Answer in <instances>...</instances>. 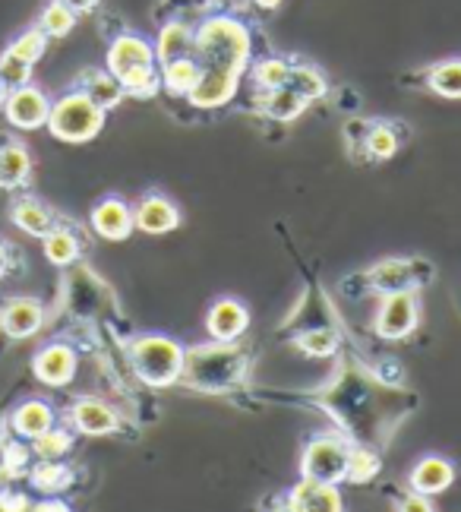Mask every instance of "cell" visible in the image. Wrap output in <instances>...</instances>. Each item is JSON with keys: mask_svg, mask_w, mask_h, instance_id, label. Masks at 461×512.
<instances>
[{"mask_svg": "<svg viewBox=\"0 0 461 512\" xmlns=\"http://www.w3.org/2000/svg\"><path fill=\"white\" fill-rule=\"evenodd\" d=\"M253 35L244 19L228 13H212L196 23L199 80L190 89L187 102L196 108H222L240 89V80L250 67Z\"/></svg>", "mask_w": 461, "mask_h": 512, "instance_id": "6da1fadb", "label": "cell"}, {"mask_svg": "<svg viewBox=\"0 0 461 512\" xmlns=\"http://www.w3.org/2000/svg\"><path fill=\"white\" fill-rule=\"evenodd\" d=\"M105 70L114 73L120 86L133 98H155L162 92V73H158L155 45L146 35L120 32L111 38Z\"/></svg>", "mask_w": 461, "mask_h": 512, "instance_id": "7a4b0ae2", "label": "cell"}, {"mask_svg": "<svg viewBox=\"0 0 461 512\" xmlns=\"http://www.w3.org/2000/svg\"><path fill=\"white\" fill-rule=\"evenodd\" d=\"M247 370V354L237 348V342H209L196 345L184 354V373L180 380H187L196 389H228L234 386Z\"/></svg>", "mask_w": 461, "mask_h": 512, "instance_id": "3957f363", "label": "cell"}, {"mask_svg": "<svg viewBox=\"0 0 461 512\" xmlns=\"http://www.w3.org/2000/svg\"><path fill=\"white\" fill-rule=\"evenodd\" d=\"M184 354L187 348L171 336H139L130 342V364L139 383H146L152 389H165L180 383V373H184Z\"/></svg>", "mask_w": 461, "mask_h": 512, "instance_id": "277c9868", "label": "cell"}, {"mask_svg": "<svg viewBox=\"0 0 461 512\" xmlns=\"http://www.w3.org/2000/svg\"><path fill=\"white\" fill-rule=\"evenodd\" d=\"M105 114L98 108L86 92H67L60 95L57 102H51V114H48V133L60 143H70V146H79V143H89L95 140L98 133L105 127Z\"/></svg>", "mask_w": 461, "mask_h": 512, "instance_id": "5b68a950", "label": "cell"}, {"mask_svg": "<svg viewBox=\"0 0 461 512\" xmlns=\"http://www.w3.org/2000/svg\"><path fill=\"white\" fill-rule=\"evenodd\" d=\"M348 452L351 446L338 437V433H319L304 449L300 475L326 481V484H342L348 478Z\"/></svg>", "mask_w": 461, "mask_h": 512, "instance_id": "8992f818", "label": "cell"}, {"mask_svg": "<svg viewBox=\"0 0 461 512\" xmlns=\"http://www.w3.org/2000/svg\"><path fill=\"white\" fill-rule=\"evenodd\" d=\"M417 320H420L417 291L414 288H402V291H386L383 294L373 326L379 332V339L398 342V339H408L411 336V332L417 329Z\"/></svg>", "mask_w": 461, "mask_h": 512, "instance_id": "52a82bcc", "label": "cell"}, {"mask_svg": "<svg viewBox=\"0 0 461 512\" xmlns=\"http://www.w3.org/2000/svg\"><path fill=\"white\" fill-rule=\"evenodd\" d=\"M51 114V98L38 89V86H19L7 92L4 102V117L10 121V127L16 130H42L48 124Z\"/></svg>", "mask_w": 461, "mask_h": 512, "instance_id": "ba28073f", "label": "cell"}, {"mask_svg": "<svg viewBox=\"0 0 461 512\" xmlns=\"http://www.w3.org/2000/svg\"><path fill=\"white\" fill-rule=\"evenodd\" d=\"M42 326H45V304L38 298L19 294V298H10L4 307H0V332L13 342L38 336Z\"/></svg>", "mask_w": 461, "mask_h": 512, "instance_id": "9c48e42d", "label": "cell"}, {"mask_svg": "<svg viewBox=\"0 0 461 512\" xmlns=\"http://www.w3.org/2000/svg\"><path fill=\"white\" fill-rule=\"evenodd\" d=\"M76 367H79V354L67 342H51L32 358V373L45 386H54V389L73 383Z\"/></svg>", "mask_w": 461, "mask_h": 512, "instance_id": "30bf717a", "label": "cell"}, {"mask_svg": "<svg viewBox=\"0 0 461 512\" xmlns=\"http://www.w3.org/2000/svg\"><path fill=\"white\" fill-rule=\"evenodd\" d=\"M67 418H70V430L83 433V437H108V433L120 427L117 411L108 402L92 399V396L76 399L67 411Z\"/></svg>", "mask_w": 461, "mask_h": 512, "instance_id": "8fae6325", "label": "cell"}, {"mask_svg": "<svg viewBox=\"0 0 461 512\" xmlns=\"http://www.w3.org/2000/svg\"><path fill=\"white\" fill-rule=\"evenodd\" d=\"M89 222H92V231L105 241H127L136 228L133 206L120 200V196H105L102 203H95Z\"/></svg>", "mask_w": 461, "mask_h": 512, "instance_id": "7c38bea8", "label": "cell"}, {"mask_svg": "<svg viewBox=\"0 0 461 512\" xmlns=\"http://www.w3.org/2000/svg\"><path fill=\"white\" fill-rule=\"evenodd\" d=\"M250 329V310L237 298L215 301L206 313V332L215 342H237Z\"/></svg>", "mask_w": 461, "mask_h": 512, "instance_id": "4fadbf2b", "label": "cell"}, {"mask_svg": "<svg viewBox=\"0 0 461 512\" xmlns=\"http://www.w3.org/2000/svg\"><path fill=\"white\" fill-rule=\"evenodd\" d=\"M54 424H57V411L45 399H26V402H19L10 411V418H7V427L13 430V437L23 440V443H32L35 437H42V433L51 430Z\"/></svg>", "mask_w": 461, "mask_h": 512, "instance_id": "5bb4252c", "label": "cell"}, {"mask_svg": "<svg viewBox=\"0 0 461 512\" xmlns=\"http://www.w3.org/2000/svg\"><path fill=\"white\" fill-rule=\"evenodd\" d=\"M342 494L338 484H326L316 478H300L291 494H288V509L294 512H342Z\"/></svg>", "mask_w": 461, "mask_h": 512, "instance_id": "9a60e30c", "label": "cell"}, {"mask_svg": "<svg viewBox=\"0 0 461 512\" xmlns=\"http://www.w3.org/2000/svg\"><path fill=\"white\" fill-rule=\"evenodd\" d=\"M133 222L146 234H168L180 225V209L162 193H146L133 209Z\"/></svg>", "mask_w": 461, "mask_h": 512, "instance_id": "2e32d148", "label": "cell"}, {"mask_svg": "<svg viewBox=\"0 0 461 512\" xmlns=\"http://www.w3.org/2000/svg\"><path fill=\"white\" fill-rule=\"evenodd\" d=\"M155 57L158 64L177 61V57H193L196 51V26L187 19H168L155 35Z\"/></svg>", "mask_w": 461, "mask_h": 512, "instance_id": "e0dca14e", "label": "cell"}, {"mask_svg": "<svg viewBox=\"0 0 461 512\" xmlns=\"http://www.w3.org/2000/svg\"><path fill=\"white\" fill-rule=\"evenodd\" d=\"M411 490L424 497H439L446 494L455 481V465L443 456H424L414 468H411Z\"/></svg>", "mask_w": 461, "mask_h": 512, "instance_id": "ac0fdd59", "label": "cell"}, {"mask_svg": "<svg viewBox=\"0 0 461 512\" xmlns=\"http://www.w3.org/2000/svg\"><path fill=\"white\" fill-rule=\"evenodd\" d=\"M32 177V155L19 140L0 136V190H19Z\"/></svg>", "mask_w": 461, "mask_h": 512, "instance_id": "d6986e66", "label": "cell"}, {"mask_svg": "<svg viewBox=\"0 0 461 512\" xmlns=\"http://www.w3.org/2000/svg\"><path fill=\"white\" fill-rule=\"evenodd\" d=\"M414 269H417L414 260H383V263H376V266L367 272V282H370L379 294H386V291H402V288H414V291H417V285H424L427 279H424V275H417Z\"/></svg>", "mask_w": 461, "mask_h": 512, "instance_id": "ffe728a7", "label": "cell"}, {"mask_svg": "<svg viewBox=\"0 0 461 512\" xmlns=\"http://www.w3.org/2000/svg\"><path fill=\"white\" fill-rule=\"evenodd\" d=\"M10 219H13V225L23 231V234H29V238H38L42 241L48 231H54L60 222L54 219V212L45 206V203H38L35 196H19V200H13V206H10Z\"/></svg>", "mask_w": 461, "mask_h": 512, "instance_id": "44dd1931", "label": "cell"}, {"mask_svg": "<svg viewBox=\"0 0 461 512\" xmlns=\"http://www.w3.org/2000/svg\"><path fill=\"white\" fill-rule=\"evenodd\" d=\"M76 89H79V92H86L102 111L117 108L120 102H124V95H127L124 86H120L117 76L108 73V70H86V73H79Z\"/></svg>", "mask_w": 461, "mask_h": 512, "instance_id": "7402d4cb", "label": "cell"}, {"mask_svg": "<svg viewBox=\"0 0 461 512\" xmlns=\"http://www.w3.org/2000/svg\"><path fill=\"white\" fill-rule=\"evenodd\" d=\"M42 250H45V260L57 269H67L79 260V253H83V244H79V238L64 228V225H57L54 231H48L45 238H42Z\"/></svg>", "mask_w": 461, "mask_h": 512, "instance_id": "603a6c76", "label": "cell"}, {"mask_svg": "<svg viewBox=\"0 0 461 512\" xmlns=\"http://www.w3.org/2000/svg\"><path fill=\"white\" fill-rule=\"evenodd\" d=\"M158 73H162V89L171 95H190V89L199 80V61L196 57H177V61L158 64Z\"/></svg>", "mask_w": 461, "mask_h": 512, "instance_id": "cb8c5ba5", "label": "cell"}, {"mask_svg": "<svg viewBox=\"0 0 461 512\" xmlns=\"http://www.w3.org/2000/svg\"><path fill=\"white\" fill-rule=\"evenodd\" d=\"M307 98L304 95H297L291 86H282V89H272V92H266V102H263V108H266V114L269 117H275V121H294V117H300L307 111Z\"/></svg>", "mask_w": 461, "mask_h": 512, "instance_id": "d4e9b609", "label": "cell"}, {"mask_svg": "<svg viewBox=\"0 0 461 512\" xmlns=\"http://www.w3.org/2000/svg\"><path fill=\"white\" fill-rule=\"evenodd\" d=\"M29 478L42 494H57L70 484V468L60 465V459H38L29 468Z\"/></svg>", "mask_w": 461, "mask_h": 512, "instance_id": "484cf974", "label": "cell"}, {"mask_svg": "<svg viewBox=\"0 0 461 512\" xmlns=\"http://www.w3.org/2000/svg\"><path fill=\"white\" fill-rule=\"evenodd\" d=\"M288 86H291L297 95H304L307 102H316V98H323V95L329 92L326 76L319 73L316 67H310V64H291Z\"/></svg>", "mask_w": 461, "mask_h": 512, "instance_id": "4316f807", "label": "cell"}, {"mask_svg": "<svg viewBox=\"0 0 461 512\" xmlns=\"http://www.w3.org/2000/svg\"><path fill=\"white\" fill-rule=\"evenodd\" d=\"M76 19H79V13H73L67 4H60V0H51V4L42 10V16H38V29H42L48 38H67L76 29Z\"/></svg>", "mask_w": 461, "mask_h": 512, "instance_id": "83f0119b", "label": "cell"}, {"mask_svg": "<svg viewBox=\"0 0 461 512\" xmlns=\"http://www.w3.org/2000/svg\"><path fill=\"white\" fill-rule=\"evenodd\" d=\"M427 83L436 95L443 98H461V57H452V61L433 64L427 73Z\"/></svg>", "mask_w": 461, "mask_h": 512, "instance_id": "f1b7e54d", "label": "cell"}, {"mask_svg": "<svg viewBox=\"0 0 461 512\" xmlns=\"http://www.w3.org/2000/svg\"><path fill=\"white\" fill-rule=\"evenodd\" d=\"M73 449V433L67 427L54 424L51 430H45L42 437L32 440V456L35 459H64Z\"/></svg>", "mask_w": 461, "mask_h": 512, "instance_id": "f546056e", "label": "cell"}, {"mask_svg": "<svg viewBox=\"0 0 461 512\" xmlns=\"http://www.w3.org/2000/svg\"><path fill=\"white\" fill-rule=\"evenodd\" d=\"M253 83L263 89V92H272V89H282L288 86V76H291V61H282V57H263V61L253 64Z\"/></svg>", "mask_w": 461, "mask_h": 512, "instance_id": "4dcf8cb0", "label": "cell"}, {"mask_svg": "<svg viewBox=\"0 0 461 512\" xmlns=\"http://www.w3.org/2000/svg\"><path fill=\"white\" fill-rule=\"evenodd\" d=\"M360 146L367 149L370 159H376V162H389L392 155L398 152V136H395V130H392L389 124H373V127H367L364 143H360Z\"/></svg>", "mask_w": 461, "mask_h": 512, "instance_id": "1f68e13d", "label": "cell"}, {"mask_svg": "<svg viewBox=\"0 0 461 512\" xmlns=\"http://www.w3.org/2000/svg\"><path fill=\"white\" fill-rule=\"evenodd\" d=\"M48 42H51V38H48L42 29H38V26H32V29H26L23 35H16L7 48H10L13 54H19V57H23V61H29V64L35 67V64L45 57V51H48Z\"/></svg>", "mask_w": 461, "mask_h": 512, "instance_id": "d6a6232c", "label": "cell"}, {"mask_svg": "<svg viewBox=\"0 0 461 512\" xmlns=\"http://www.w3.org/2000/svg\"><path fill=\"white\" fill-rule=\"evenodd\" d=\"M379 456L373 449H354L351 446V452H348V478L345 481H351V484H370L376 475H379Z\"/></svg>", "mask_w": 461, "mask_h": 512, "instance_id": "836d02e7", "label": "cell"}, {"mask_svg": "<svg viewBox=\"0 0 461 512\" xmlns=\"http://www.w3.org/2000/svg\"><path fill=\"white\" fill-rule=\"evenodd\" d=\"M0 83L7 86V92L19 89V86H29L32 83V64L7 48L4 54H0Z\"/></svg>", "mask_w": 461, "mask_h": 512, "instance_id": "e575fe53", "label": "cell"}, {"mask_svg": "<svg viewBox=\"0 0 461 512\" xmlns=\"http://www.w3.org/2000/svg\"><path fill=\"white\" fill-rule=\"evenodd\" d=\"M294 345L310 354V358H329V354H335L338 342H335V332L332 329H310V332H300V336L294 339Z\"/></svg>", "mask_w": 461, "mask_h": 512, "instance_id": "d590c367", "label": "cell"}, {"mask_svg": "<svg viewBox=\"0 0 461 512\" xmlns=\"http://www.w3.org/2000/svg\"><path fill=\"white\" fill-rule=\"evenodd\" d=\"M430 497H424V494H417V490H411V494L405 497V503H398V509H417V512H430L433 509V503H427Z\"/></svg>", "mask_w": 461, "mask_h": 512, "instance_id": "8d00e7d4", "label": "cell"}, {"mask_svg": "<svg viewBox=\"0 0 461 512\" xmlns=\"http://www.w3.org/2000/svg\"><path fill=\"white\" fill-rule=\"evenodd\" d=\"M13 263H16V256H13V247H10L7 241H0V279H4V275H10Z\"/></svg>", "mask_w": 461, "mask_h": 512, "instance_id": "74e56055", "label": "cell"}, {"mask_svg": "<svg viewBox=\"0 0 461 512\" xmlns=\"http://www.w3.org/2000/svg\"><path fill=\"white\" fill-rule=\"evenodd\" d=\"M60 4H67L73 13H92L98 7V0H60Z\"/></svg>", "mask_w": 461, "mask_h": 512, "instance_id": "f35d334b", "label": "cell"}, {"mask_svg": "<svg viewBox=\"0 0 461 512\" xmlns=\"http://www.w3.org/2000/svg\"><path fill=\"white\" fill-rule=\"evenodd\" d=\"M253 4L259 7V10H278L285 4V0H253Z\"/></svg>", "mask_w": 461, "mask_h": 512, "instance_id": "ab89813d", "label": "cell"}, {"mask_svg": "<svg viewBox=\"0 0 461 512\" xmlns=\"http://www.w3.org/2000/svg\"><path fill=\"white\" fill-rule=\"evenodd\" d=\"M4 102H7V86L0 83V114H4Z\"/></svg>", "mask_w": 461, "mask_h": 512, "instance_id": "60d3db41", "label": "cell"}, {"mask_svg": "<svg viewBox=\"0 0 461 512\" xmlns=\"http://www.w3.org/2000/svg\"><path fill=\"white\" fill-rule=\"evenodd\" d=\"M4 430H7V418H4V411H0V440H4Z\"/></svg>", "mask_w": 461, "mask_h": 512, "instance_id": "b9f144b4", "label": "cell"}]
</instances>
